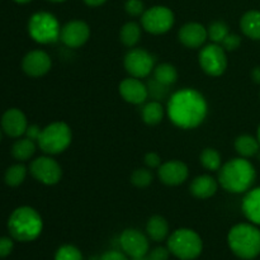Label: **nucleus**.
<instances>
[{
  "label": "nucleus",
  "mask_w": 260,
  "mask_h": 260,
  "mask_svg": "<svg viewBox=\"0 0 260 260\" xmlns=\"http://www.w3.org/2000/svg\"><path fill=\"white\" fill-rule=\"evenodd\" d=\"M168 116L177 127L196 128L207 116V102L194 89H182L172 94L168 102Z\"/></svg>",
  "instance_id": "obj_1"
},
{
  "label": "nucleus",
  "mask_w": 260,
  "mask_h": 260,
  "mask_svg": "<svg viewBox=\"0 0 260 260\" xmlns=\"http://www.w3.org/2000/svg\"><path fill=\"white\" fill-rule=\"evenodd\" d=\"M255 168L245 157H235L220 168L218 183L230 193L248 192L255 182Z\"/></svg>",
  "instance_id": "obj_2"
},
{
  "label": "nucleus",
  "mask_w": 260,
  "mask_h": 260,
  "mask_svg": "<svg viewBox=\"0 0 260 260\" xmlns=\"http://www.w3.org/2000/svg\"><path fill=\"white\" fill-rule=\"evenodd\" d=\"M43 221L40 213L32 207H19L10 215L8 230L13 239L18 241H33L41 235Z\"/></svg>",
  "instance_id": "obj_3"
},
{
  "label": "nucleus",
  "mask_w": 260,
  "mask_h": 260,
  "mask_svg": "<svg viewBox=\"0 0 260 260\" xmlns=\"http://www.w3.org/2000/svg\"><path fill=\"white\" fill-rule=\"evenodd\" d=\"M228 243L238 258L255 259L260 254V230L254 223H239L229 233Z\"/></svg>",
  "instance_id": "obj_4"
},
{
  "label": "nucleus",
  "mask_w": 260,
  "mask_h": 260,
  "mask_svg": "<svg viewBox=\"0 0 260 260\" xmlns=\"http://www.w3.org/2000/svg\"><path fill=\"white\" fill-rule=\"evenodd\" d=\"M168 249L180 260H194L203 250V241L190 229H178L168 239Z\"/></svg>",
  "instance_id": "obj_5"
},
{
  "label": "nucleus",
  "mask_w": 260,
  "mask_h": 260,
  "mask_svg": "<svg viewBox=\"0 0 260 260\" xmlns=\"http://www.w3.org/2000/svg\"><path fill=\"white\" fill-rule=\"evenodd\" d=\"M73 132L65 122H53L42 128L37 144L45 154L57 155L65 151L71 144Z\"/></svg>",
  "instance_id": "obj_6"
},
{
  "label": "nucleus",
  "mask_w": 260,
  "mask_h": 260,
  "mask_svg": "<svg viewBox=\"0 0 260 260\" xmlns=\"http://www.w3.org/2000/svg\"><path fill=\"white\" fill-rule=\"evenodd\" d=\"M28 32L36 42L48 45L60 40L61 27L55 15L48 12H38L30 17Z\"/></svg>",
  "instance_id": "obj_7"
},
{
  "label": "nucleus",
  "mask_w": 260,
  "mask_h": 260,
  "mask_svg": "<svg viewBox=\"0 0 260 260\" xmlns=\"http://www.w3.org/2000/svg\"><path fill=\"white\" fill-rule=\"evenodd\" d=\"M175 18L172 9L162 5H156L145 10L141 15V25L151 35H164L174 25Z\"/></svg>",
  "instance_id": "obj_8"
},
{
  "label": "nucleus",
  "mask_w": 260,
  "mask_h": 260,
  "mask_svg": "<svg viewBox=\"0 0 260 260\" xmlns=\"http://www.w3.org/2000/svg\"><path fill=\"white\" fill-rule=\"evenodd\" d=\"M200 66L207 75L220 76L228 69V56L222 46L218 43H211L205 46L198 55Z\"/></svg>",
  "instance_id": "obj_9"
},
{
  "label": "nucleus",
  "mask_w": 260,
  "mask_h": 260,
  "mask_svg": "<svg viewBox=\"0 0 260 260\" xmlns=\"http://www.w3.org/2000/svg\"><path fill=\"white\" fill-rule=\"evenodd\" d=\"M123 65L132 78H147L155 69V58L144 48H132L124 56Z\"/></svg>",
  "instance_id": "obj_10"
},
{
  "label": "nucleus",
  "mask_w": 260,
  "mask_h": 260,
  "mask_svg": "<svg viewBox=\"0 0 260 260\" xmlns=\"http://www.w3.org/2000/svg\"><path fill=\"white\" fill-rule=\"evenodd\" d=\"M29 172L35 179L45 185L57 184L62 178L61 165L50 156H41L33 160Z\"/></svg>",
  "instance_id": "obj_11"
},
{
  "label": "nucleus",
  "mask_w": 260,
  "mask_h": 260,
  "mask_svg": "<svg viewBox=\"0 0 260 260\" xmlns=\"http://www.w3.org/2000/svg\"><path fill=\"white\" fill-rule=\"evenodd\" d=\"M119 244L124 254L135 260L144 259L149 253V240L136 229H126L119 236Z\"/></svg>",
  "instance_id": "obj_12"
},
{
  "label": "nucleus",
  "mask_w": 260,
  "mask_h": 260,
  "mask_svg": "<svg viewBox=\"0 0 260 260\" xmlns=\"http://www.w3.org/2000/svg\"><path fill=\"white\" fill-rule=\"evenodd\" d=\"M90 37V28L84 20H70L61 27L60 41L70 48L85 45Z\"/></svg>",
  "instance_id": "obj_13"
},
{
  "label": "nucleus",
  "mask_w": 260,
  "mask_h": 260,
  "mask_svg": "<svg viewBox=\"0 0 260 260\" xmlns=\"http://www.w3.org/2000/svg\"><path fill=\"white\" fill-rule=\"evenodd\" d=\"M52 61L47 52L42 50H35L28 52L22 61V69L28 76L41 78L50 71Z\"/></svg>",
  "instance_id": "obj_14"
},
{
  "label": "nucleus",
  "mask_w": 260,
  "mask_h": 260,
  "mask_svg": "<svg viewBox=\"0 0 260 260\" xmlns=\"http://www.w3.org/2000/svg\"><path fill=\"white\" fill-rule=\"evenodd\" d=\"M157 175L164 184L175 187V185L183 184L188 179L189 170L183 161L170 160V161L162 162L160 165L159 169H157Z\"/></svg>",
  "instance_id": "obj_15"
},
{
  "label": "nucleus",
  "mask_w": 260,
  "mask_h": 260,
  "mask_svg": "<svg viewBox=\"0 0 260 260\" xmlns=\"http://www.w3.org/2000/svg\"><path fill=\"white\" fill-rule=\"evenodd\" d=\"M180 43L188 48H200L208 38L207 28L197 22H189L183 25L178 32Z\"/></svg>",
  "instance_id": "obj_16"
},
{
  "label": "nucleus",
  "mask_w": 260,
  "mask_h": 260,
  "mask_svg": "<svg viewBox=\"0 0 260 260\" xmlns=\"http://www.w3.org/2000/svg\"><path fill=\"white\" fill-rule=\"evenodd\" d=\"M119 94L127 103L131 104L145 103L147 96H149L146 84L142 83L140 79L132 78V76L121 81V84H119Z\"/></svg>",
  "instance_id": "obj_17"
},
{
  "label": "nucleus",
  "mask_w": 260,
  "mask_h": 260,
  "mask_svg": "<svg viewBox=\"0 0 260 260\" xmlns=\"http://www.w3.org/2000/svg\"><path fill=\"white\" fill-rule=\"evenodd\" d=\"M27 118L24 113L17 108L8 109L2 117V128L10 137H19L27 131Z\"/></svg>",
  "instance_id": "obj_18"
},
{
  "label": "nucleus",
  "mask_w": 260,
  "mask_h": 260,
  "mask_svg": "<svg viewBox=\"0 0 260 260\" xmlns=\"http://www.w3.org/2000/svg\"><path fill=\"white\" fill-rule=\"evenodd\" d=\"M217 188L218 183L216 182L215 178H212L211 175H200L193 179L192 184H190V193L196 198L207 200L216 194Z\"/></svg>",
  "instance_id": "obj_19"
},
{
  "label": "nucleus",
  "mask_w": 260,
  "mask_h": 260,
  "mask_svg": "<svg viewBox=\"0 0 260 260\" xmlns=\"http://www.w3.org/2000/svg\"><path fill=\"white\" fill-rule=\"evenodd\" d=\"M241 208L245 217L251 223L260 226V187L246 193Z\"/></svg>",
  "instance_id": "obj_20"
},
{
  "label": "nucleus",
  "mask_w": 260,
  "mask_h": 260,
  "mask_svg": "<svg viewBox=\"0 0 260 260\" xmlns=\"http://www.w3.org/2000/svg\"><path fill=\"white\" fill-rule=\"evenodd\" d=\"M240 28L246 37L260 41V10H249L241 17Z\"/></svg>",
  "instance_id": "obj_21"
},
{
  "label": "nucleus",
  "mask_w": 260,
  "mask_h": 260,
  "mask_svg": "<svg viewBox=\"0 0 260 260\" xmlns=\"http://www.w3.org/2000/svg\"><path fill=\"white\" fill-rule=\"evenodd\" d=\"M146 231L151 240L160 243V241L165 240L168 234H169V223L162 216L155 215L147 221Z\"/></svg>",
  "instance_id": "obj_22"
},
{
  "label": "nucleus",
  "mask_w": 260,
  "mask_h": 260,
  "mask_svg": "<svg viewBox=\"0 0 260 260\" xmlns=\"http://www.w3.org/2000/svg\"><path fill=\"white\" fill-rule=\"evenodd\" d=\"M235 150L241 157H251L258 155L260 151V145L258 139L250 135H241L235 140Z\"/></svg>",
  "instance_id": "obj_23"
},
{
  "label": "nucleus",
  "mask_w": 260,
  "mask_h": 260,
  "mask_svg": "<svg viewBox=\"0 0 260 260\" xmlns=\"http://www.w3.org/2000/svg\"><path fill=\"white\" fill-rule=\"evenodd\" d=\"M142 121L149 126L159 124L164 118V107L160 102L151 101L146 103L142 108Z\"/></svg>",
  "instance_id": "obj_24"
},
{
  "label": "nucleus",
  "mask_w": 260,
  "mask_h": 260,
  "mask_svg": "<svg viewBox=\"0 0 260 260\" xmlns=\"http://www.w3.org/2000/svg\"><path fill=\"white\" fill-rule=\"evenodd\" d=\"M35 152L36 142L29 140L28 137L15 141L12 147V155L14 156V159L19 160V161H25V160L30 159Z\"/></svg>",
  "instance_id": "obj_25"
},
{
  "label": "nucleus",
  "mask_w": 260,
  "mask_h": 260,
  "mask_svg": "<svg viewBox=\"0 0 260 260\" xmlns=\"http://www.w3.org/2000/svg\"><path fill=\"white\" fill-rule=\"evenodd\" d=\"M119 38H121L122 43L127 47H134L139 43L140 38H141V27L139 23L136 22H127L123 27L121 28L119 32Z\"/></svg>",
  "instance_id": "obj_26"
},
{
  "label": "nucleus",
  "mask_w": 260,
  "mask_h": 260,
  "mask_svg": "<svg viewBox=\"0 0 260 260\" xmlns=\"http://www.w3.org/2000/svg\"><path fill=\"white\" fill-rule=\"evenodd\" d=\"M154 79L160 81L161 84L172 86L178 80V71L172 63H160L154 69Z\"/></svg>",
  "instance_id": "obj_27"
},
{
  "label": "nucleus",
  "mask_w": 260,
  "mask_h": 260,
  "mask_svg": "<svg viewBox=\"0 0 260 260\" xmlns=\"http://www.w3.org/2000/svg\"><path fill=\"white\" fill-rule=\"evenodd\" d=\"M200 159L203 168H206L210 172L220 170V168L222 167V159H221L220 152L216 149H212V147H207V149L203 150Z\"/></svg>",
  "instance_id": "obj_28"
},
{
  "label": "nucleus",
  "mask_w": 260,
  "mask_h": 260,
  "mask_svg": "<svg viewBox=\"0 0 260 260\" xmlns=\"http://www.w3.org/2000/svg\"><path fill=\"white\" fill-rule=\"evenodd\" d=\"M25 175H27V168L22 164H15L5 173V183L10 187H18L24 182Z\"/></svg>",
  "instance_id": "obj_29"
},
{
  "label": "nucleus",
  "mask_w": 260,
  "mask_h": 260,
  "mask_svg": "<svg viewBox=\"0 0 260 260\" xmlns=\"http://www.w3.org/2000/svg\"><path fill=\"white\" fill-rule=\"evenodd\" d=\"M208 38L212 41V43H218L221 45L223 40H225L226 36L230 33V29H229V25L226 24L222 20H216V22L211 23L210 27L207 28Z\"/></svg>",
  "instance_id": "obj_30"
},
{
  "label": "nucleus",
  "mask_w": 260,
  "mask_h": 260,
  "mask_svg": "<svg viewBox=\"0 0 260 260\" xmlns=\"http://www.w3.org/2000/svg\"><path fill=\"white\" fill-rule=\"evenodd\" d=\"M152 173L147 168H139L131 174V183L137 188H146L152 183Z\"/></svg>",
  "instance_id": "obj_31"
},
{
  "label": "nucleus",
  "mask_w": 260,
  "mask_h": 260,
  "mask_svg": "<svg viewBox=\"0 0 260 260\" xmlns=\"http://www.w3.org/2000/svg\"><path fill=\"white\" fill-rule=\"evenodd\" d=\"M147 91H149V96H151L154 101L160 102L161 99L167 98V95L169 94V88L170 86L164 85L160 81H157L156 79L152 78L151 80H149L147 83Z\"/></svg>",
  "instance_id": "obj_32"
},
{
  "label": "nucleus",
  "mask_w": 260,
  "mask_h": 260,
  "mask_svg": "<svg viewBox=\"0 0 260 260\" xmlns=\"http://www.w3.org/2000/svg\"><path fill=\"white\" fill-rule=\"evenodd\" d=\"M55 260H83V254L76 246L62 245L56 251Z\"/></svg>",
  "instance_id": "obj_33"
},
{
  "label": "nucleus",
  "mask_w": 260,
  "mask_h": 260,
  "mask_svg": "<svg viewBox=\"0 0 260 260\" xmlns=\"http://www.w3.org/2000/svg\"><path fill=\"white\" fill-rule=\"evenodd\" d=\"M124 10L131 17H140L145 12L144 2L142 0H126V3H124Z\"/></svg>",
  "instance_id": "obj_34"
},
{
  "label": "nucleus",
  "mask_w": 260,
  "mask_h": 260,
  "mask_svg": "<svg viewBox=\"0 0 260 260\" xmlns=\"http://www.w3.org/2000/svg\"><path fill=\"white\" fill-rule=\"evenodd\" d=\"M241 45V37L236 33H229L225 37V40L221 42V46H222L223 50L228 52V51H235L240 47Z\"/></svg>",
  "instance_id": "obj_35"
},
{
  "label": "nucleus",
  "mask_w": 260,
  "mask_h": 260,
  "mask_svg": "<svg viewBox=\"0 0 260 260\" xmlns=\"http://www.w3.org/2000/svg\"><path fill=\"white\" fill-rule=\"evenodd\" d=\"M144 160L145 164H146V167L149 168V169H159L160 165L162 164L161 159H160V156L156 152H147V154L145 155Z\"/></svg>",
  "instance_id": "obj_36"
},
{
  "label": "nucleus",
  "mask_w": 260,
  "mask_h": 260,
  "mask_svg": "<svg viewBox=\"0 0 260 260\" xmlns=\"http://www.w3.org/2000/svg\"><path fill=\"white\" fill-rule=\"evenodd\" d=\"M14 244L9 238H0V258H7L13 251Z\"/></svg>",
  "instance_id": "obj_37"
},
{
  "label": "nucleus",
  "mask_w": 260,
  "mask_h": 260,
  "mask_svg": "<svg viewBox=\"0 0 260 260\" xmlns=\"http://www.w3.org/2000/svg\"><path fill=\"white\" fill-rule=\"evenodd\" d=\"M169 249L159 246V248H155L154 250L151 251L149 260H168L169 259Z\"/></svg>",
  "instance_id": "obj_38"
},
{
  "label": "nucleus",
  "mask_w": 260,
  "mask_h": 260,
  "mask_svg": "<svg viewBox=\"0 0 260 260\" xmlns=\"http://www.w3.org/2000/svg\"><path fill=\"white\" fill-rule=\"evenodd\" d=\"M101 260H128L124 253H121L118 250H109L102 254Z\"/></svg>",
  "instance_id": "obj_39"
},
{
  "label": "nucleus",
  "mask_w": 260,
  "mask_h": 260,
  "mask_svg": "<svg viewBox=\"0 0 260 260\" xmlns=\"http://www.w3.org/2000/svg\"><path fill=\"white\" fill-rule=\"evenodd\" d=\"M41 132H42V128L40 126H36V124H32V126L27 127V131H25V136L28 137L32 141L37 142L38 139L41 136Z\"/></svg>",
  "instance_id": "obj_40"
},
{
  "label": "nucleus",
  "mask_w": 260,
  "mask_h": 260,
  "mask_svg": "<svg viewBox=\"0 0 260 260\" xmlns=\"http://www.w3.org/2000/svg\"><path fill=\"white\" fill-rule=\"evenodd\" d=\"M251 79L256 84H260V66H256V68L253 69V71H251Z\"/></svg>",
  "instance_id": "obj_41"
},
{
  "label": "nucleus",
  "mask_w": 260,
  "mask_h": 260,
  "mask_svg": "<svg viewBox=\"0 0 260 260\" xmlns=\"http://www.w3.org/2000/svg\"><path fill=\"white\" fill-rule=\"evenodd\" d=\"M88 7H101L103 5L107 0H83Z\"/></svg>",
  "instance_id": "obj_42"
},
{
  "label": "nucleus",
  "mask_w": 260,
  "mask_h": 260,
  "mask_svg": "<svg viewBox=\"0 0 260 260\" xmlns=\"http://www.w3.org/2000/svg\"><path fill=\"white\" fill-rule=\"evenodd\" d=\"M15 3H18V4H27V3L32 2V0H14Z\"/></svg>",
  "instance_id": "obj_43"
},
{
  "label": "nucleus",
  "mask_w": 260,
  "mask_h": 260,
  "mask_svg": "<svg viewBox=\"0 0 260 260\" xmlns=\"http://www.w3.org/2000/svg\"><path fill=\"white\" fill-rule=\"evenodd\" d=\"M256 139H258L259 145H260V124H259V127H258V137H256Z\"/></svg>",
  "instance_id": "obj_44"
},
{
  "label": "nucleus",
  "mask_w": 260,
  "mask_h": 260,
  "mask_svg": "<svg viewBox=\"0 0 260 260\" xmlns=\"http://www.w3.org/2000/svg\"><path fill=\"white\" fill-rule=\"evenodd\" d=\"M48 2H52V3H62L65 0H48Z\"/></svg>",
  "instance_id": "obj_45"
},
{
  "label": "nucleus",
  "mask_w": 260,
  "mask_h": 260,
  "mask_svg": "<svg viewBox=\"0 0 260 260\" xmlns=\"http://www.w3.org/2000/svg\"><path fill=\"white\" fill-rule=\"evenodd\" d=\"M90 260H101V258H99V259L98 258H91Z\"/></svg>",
  "instance_id": "obj_46"
},
{
  "label": "nucleus",
  "mask_w": 260,
  "mask_h": 260,
  "mask_svg": "<svg viewBox=\"0 0 260 260\" xmlns=\"http://www.w3.org/2000/svg\"><path fill=\"white\" fill-rule=\"evenodd\" d=\"M0 140H2V131H0Z\"/></svg>",
  "instance_id": "obj_47"
}]
</instances>
